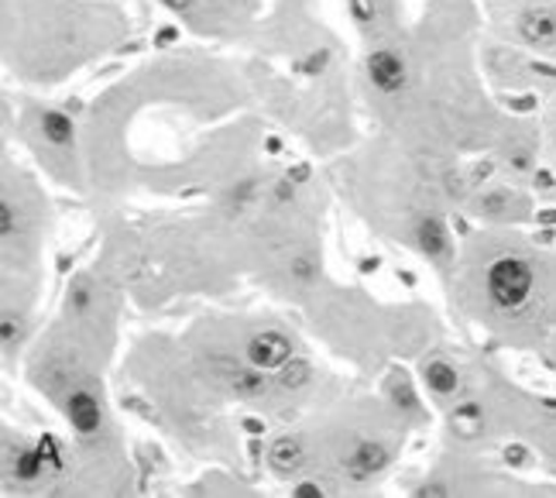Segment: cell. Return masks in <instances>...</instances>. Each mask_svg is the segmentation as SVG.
<instances>
[{"mask_svg": "<svg viewBox=\"0 0 556 498\" xmlns=\"http://www.w3.org/2000/svg\"><path fill=\"white\" fill-rule=\"evenodd\" d=\"M540 124H543V138H546V151L549 155H556V94L546 100V107H543V117H540Z\"/></svg>", "mask_w": 556, "mask_h": 498, "instance_id": "11", "label": "cell"}, {"mask_svg": "<svg viewBox=\"0 0 556 498\" xmlns=\"http://www.w3.org/2000/svg\"><path fill=\"white\" fill-rule=\"evenodd\" d=\"M491 35L556 62V0H495Z\"/></svg>", "mask_w": 556, "mask_h": 498, "instance_id": "2", "label": "cell"}, {"mask_svg": "<svg viewBox=\"0 0 556 498\" xmlns=\"http://www.w3.org/2000/svg\"><path fill=\"white\" fill-rule=\"evenodd\" d=\"M553 172H556V155H553Z\"/></svg>", "mask_w": 556, "mask_h": 498, "instance_id": "12", "label": "cell"}, {"mask_svg": "<svg viewBox=\"0 0 556 498\" xmlns=\"http://www.w3.org/2000/svg\"><path fill=\"white\" fill-rule=\"evenodd\" d=\"M25 127H28L31 141L41 151H49L52 165H73L70 155L76 145V124L66 114L55 111V107H35V111L25 117Z\"/></svg>", "mask_w": 556, "mask_h": 498, "instance_id": "5", "label": "cell"}, {"mask_svg": "<svg viewBox=\"0 0 556 498\" xmlns=\"http://www.w3.org/2000/svg\"><path fill=\"white\" fill-rule=\"evenodd\" d=\"M470 296L491 331L546 348L556 334V254L502 227L470 265Z\"/></svg>", "mask_w": 556, "mask_h": 498, "instance_id": "1", "label": "cell"}, {"mask_svg": "<svg viewBox=\"0 0 556 498\" xmlns=\"http://www.w3.org/2000/svg\"><path fill=\"white\" fill-rule=\"evenodd\" d=\"M268 464L275 474H303L309 468V444L299 433H286L278 437L268 450Z\"/></svg>", "mask_w": 556, "mask_h": 498, "instance_id": "10", "label": "cell"}, {"mask_svg": "<svg viewBox=\"0 0 556 498\" xmlns=\"http://www.w3.org/2000/svg\"><path fill=\"white\" fill-rule=\"evenodd\" d=\"M426 385L437 399H464L467 396V378L460 372V364L451 358H433L426 361Z\"/></svg>", "mask_w": 556, "mask_h": 498, "instance_id": "9", "label": "cell"}, {"mask_svg": "<svg viewBox=\"0 0 556 498\" xmlns=\"http://www.w3.org/2000/svg\"><path fill=\"white\" fill-rule=\"evenodd\" d=\"M395 458V447L384 440V437H371V433H365V437H357L344 453H340V474L351 482V485H368L375 482L381 471H389Z\"/></svg>", "mask_w": 556, "mask_h": 498, "instance_id": "7", "label": "cell"}, {"mask_svg": "<svg viewBox=\"0 0 556 498\" xmlns=\"http://www.w3.org/2000/svg\"><path fill=\"white\" fill-rule=\"evenodd\" d=\"M470 210L491 227H519L532 221L536 200H532V192L522 183L505 179V183H488L470 192Z\"/></svg>", "mask_w": 556, "mask_h": 498, "instance_id": "4", "label": "cell"}, {"mask_svg": "<svg viewBox=\"0 0 556 498\" xmlns=\"http://www.w3.org/2000/svg\"><path fill=\"white\" fill-rule=\"evenodd\" d=\"M365 79L381 103H405L419 86L416 49L399 32L371 38L365 52Z\"/></svg>", "mask_w": 556, "mask_h": 498, "instance_id": "3", "label": "cell"}, {"mask_svg": "<svg viewBox=\"0 0 556 498\" xmlns=\"http://www.w3.org/2000/svg\"><path fill=\"white\" fill-rule=\"evenodd\" d=\"M351 11L357 28L365 32V38H381L392 35L395 28V0H351Z\"/></svg>", "mask_w": 556, "mask_h": 498, "instance_id": "8", "label": "cell"}, {"mask_svg": "<svg viewBox=\"0 0 556 498\" xmlns=\"http://www.w3.org/2000/svg\"><path fill=\"white\" fill-rule=\"evenodd\" d=\"M241 354L254 364L262 368V372L268 375H278L282 368H289L295 358H299V344L289 331L275 327V323H268V327H254L244 344H241Z\"/></svg>", "mask_w": 556, "mask_h": 498, "instance_id": "6", "label": "cell"}]
</instances>
